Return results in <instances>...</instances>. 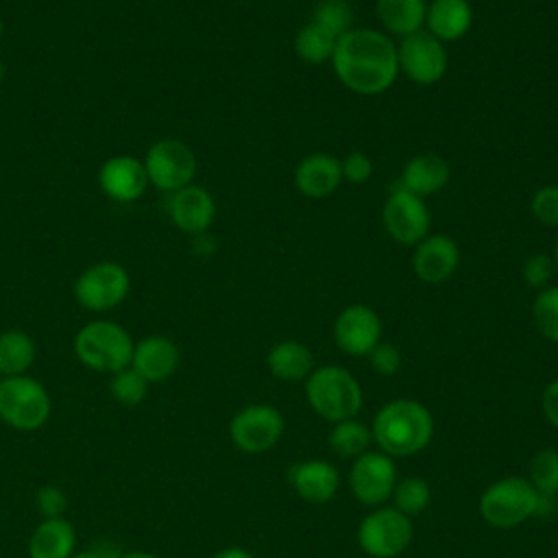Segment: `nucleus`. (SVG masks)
<instances>
[{"label": "nucleus", "mask_w": 558, "mask_h": 558, "mask_svg": "<svg viewBox=\"0 0 558 558\" xmlns=\"http://www.w3.org/2000/svg\"><path fill=\"white\" fill-rule=\"evenodd\" d=\"M331 68L338 81L357 96H377L399 76L397 44L384 31L351 28L336 41Z\"/></svg>", "instance_id": "f257e3e1"}, {"label": "nucleus", "mask_w": 558, "mask_h": 558, "mask_svg": "<svg viewBox=\"0 0 558 558\" xmlns=\"http://www.w3.org/2000/svg\"><path fill=\"white\" fill-rule=\"evenodd\" d=\"M371 434L381 453L405 458L429 445L434 418L423 403L414 399H395L377 412Z\"/></svg>", "instance_id": "f03ea898"}, {"label": "nucleus", "mask_w": 558, "mask_h": 558, "mask_svg": "<svg viewBox=\"0 0 558 558\" xmlns=\"http://www.w3.org/2000/svg\"><path fill=\"white\" fill-rule=\"evenodd\" d=\"M131 333L113 320H92L74 336V353L83 366L94 373H118L131 366L133 355Z\"/></svg>", "instance_id": "7ed1b4c3"}, {"label": "nucleus", "mask_w": 558, "mask_h": 558, "mask_svg": "<svg viewBox=\"0 0 558 558\" xmlns=\"http://www.w3.org/2000/svg\"><path fill=\"white\" fill-rule=\"evenodd\" d=\"M305 395L312 410L331 423L353 418L362 408L360 381L336 364L314 368L305 379Z\"/></svg>", "instance_id": "20e7f679"}, {"label": "nucleus", "mask_w": 558, "mask_h": 558, "mask_svg": "<svg viewBox=\"0 0 558 558\" xmlns=\"http://www.w3.org/2000/svg\"><path fill=\"white\" fill-rule=\"evenodd\" d=\"M52 399L46 386L28 375L0 379V421L17 432H35L48 423Z\"/></svg>", "instance_id": "39448f33"}, {"label": "nucleus", "mask_w": 558, "mask_h": 558, "mask_svg": "<svg viewBox=\"0 0 558 558\" xmlns=\"http://www.w3.org/2000/svg\"><path fill=\"white\" fill-rule=\"evenodd\" d=\"M541 495L525 477H504L493 482L480 497V514L499 530H510L538 514Z\"/></svg>", "instance_id": "423d86ee"}, {"label": "nucleus", "mask_w": 558, "mask_h": 558, "mask_svg": "<svg viewBox=\"0 0 558 558\" xmlns=\"http://www.w3.org/2000/svg\"><path fill=\"white\" fill-rule=\"evenodd\" d=\"M131 277L118 262H98L85 268L74 281V299L83 310L109 312L124 303Z\"/></svg>", "instance_id": "0eeeda50"}, {"label": "nucleus", "mask_w": 558, "mask_h": 558, "mask_svg": "<svg viewBox=\"0 0 558 558\" xmlns=\"http://www.w3.org/2000/svg\"><path fill=\"white\" fill-rule=\"evenodd\" d=\"M142 161L148 183L168 194L190 185L196 177V157L192 148L174 137L155 142Z\"/></svg>", "instance_id": "6e6552de"}, {"label": "nucleus", "mask_w": 558, "mask_h": 558, "mask_svg": "<svg viewBox=\"0 0 558 558\" xmlns=\"http://www.w3.org/2000/svg\"><path fill=\"white\" fill-rule=\"evenodd\" d=\"M381 220L386 233L403 246H416L425 235H429V209L425 198L403 190L397 181L390 185V194L381 209Z\"/></svg>", "instance_id": "1a4fd4ad"}, {"label": "nucleus", "mask_w": 558, "mask_h": 558, "mask_svg": "<svg viewBox=\"0 0 558 558\" xmlns=\"http://www.w3.org/2000/svg\"><path fill=\"white\" fill-rule=\"evenodd\" d=\"M410 541V517L397 508H377L368 512L357 527V543L373 558H395L405 551Z\"/></svg>", "instance_id": "9d476101"}, {"label": "nucleus", "mask_w": 558, "mask_h": 558, "mask_svg": "<svg viewBox=\"0 0 558 558\" xmlns=\"http://www.w3.org/2000/svg\"><path fill=\"white\" fill-rule=\"evenodd\" d=\"M399 72H403L416 85H436L449 65V54L442 41L429 35L425 28L401 37L397 44Z\"/></svg>", "instance_id": "9b49d317"}, {"label": "nucleus", "mask_w": 558, "mask_h": 558, "mask_svg": "<svg viewBox=\"0 0 558 558\" xmlns=\"http://www.w3.org/2000/svg\"><path fill=\"white\" fill-rule=\"evenodd\" d=\"M283 434V416L277 408L253 403L242 408L229 423L233 445L244 453H262L277 445Z\"/></svg>", "instance_id": "f8f14e48"}, {"label": "nucleus", "mask_w": 558, "mask_h": 558, "mask_svg": "<svg viewBox=\"0 0 558 558\" xmlns=\"http://www.w3.org/2000/svg\"><path fill=\"white\" fill-rule=\"evenodd\" d=\"M397 484V466L390 456L366 451L357 456L349 471V486L357 501L379 506L392 497Z\"/></svg>", "instance_id": "ddd939ff"}, {"label": "nucleus", "mask_w": 558, "mask_h": 558, "mask_svg": "<svg viewBox=\"0 0 558 558\" xmlns=\"http://www.w3.org/2000/svg\"><path fill=\"white\" fill-rule=\"evenodd\" d=\"M333 340L347 355H368L381 342L379 314L364 303L347 305L333 320Z\"/></svg>", "instance_id": "4468645a"}, {"label": "nucleus", "mask_w": 558, "mask_h": 558, "mask_svg": "<svg viewBox=\"0 0 558 558\" xmlns=\"http://www.w3.org/2000/svg\"><path fill=\"white\" fill-rule=\"evenodd\" d=\"M460 266V246L445 233L425 235L412 253V270L425 283H442L453 277Z\"/></svg>", "instance_id": "2eb2a0df"}, {"label": "nucleus", "mask_w": 558, "mask_h": 558, "mask_svg": "<svg viewBox=\"0 0 558 558\" xmlns=\"http://www.w3.org/2000/svg\"><path fill=\"white\" fill-rule=\"evenodd\" d=\"M98 185L116 203H135L144 196L150 183L142 159L133 155H116L100 166Z\"/></svg>", "instance_id": "dca6fc26"}, {"label": "nucleus", "mask_w": 558, "mask_h": 558, "mask_svg": "<svg viewBox=\"0 0 558 558\" xmlns=\"http://www.w3.org/2000/svg\"><path fill=\"white\" fill-rule=\"evenodd\" d=\"M166 207H168V218L172 220V225L179 231L192 233V235L205 233L211 227L214 216H216L214 196L205 187L194 185V183L172 192Z\"/></svg>", "instance_id": "f3484780"}, {"label": "nucleus", "mask_w": 558, "mask_h": 558, "mask_svg": "<svg viewBox=\"0 0 558 558\" xmlns=\"http://www.w3.org/2000/svg\"><path fill=\"white\" fill-rule=\"evenodd\" d=\"M179 366V347L168 336H146L133 347L131 368L148 384L166 381Z\"/></svg>", "instance_id": "a211bd4d"}, {"label": "nucleus", "mask_w": 558, "mask_h": 558, "mask_svg": "<svg viewBox=\"0 0 558 558\" xmlns=\"http://www.w3.org/2000/svg\"><path fill=\"white\" fill-rule=\"evenodd\" d=\"M342 183L340 159L329 153H312L296 163L294 185L307 198L331 196Z\"/></svg>", "instance_id": "6ab92c4d"}, {"label": "nucleus", "mask_w": 558, "mask_h": 558, "mask_svg": "<svg viewBox=\"0 0 558 558\" xmlns=\"http://www.w3.org/2000/svg\"><path fill=\"white\" fill-rule=\"evenodd\" d=\"M473 26V7L469 0H432L427 4L425 31L438 41L462 39Z\"/></svg>", "instance_id": "aec40b11"}, {"label": "nucleus", "mask_w": 558, "mask_h": 558, "mask_svg": "<svg viewBox=\"0 0 558 558\" xmlns=\"http://www.w3.org/2000/svg\"><path fill=\"white\" fill-rule=\"evenodd\" d=\"M449 163L436 153L414 155L401 170L399 185L421 198L440 192L449 183Z\"/></svg>", "instance_id": "412c9836"}, {"label": "nucleus", "mask_w": 558, "mask_h": 558, "mask_svg": "<svg viewBox=\"0 0 558 558\" xmlns=\"http://www.w3.org/2000/svg\"><path fill=\"white\" fill-rule=\"evenodd\" d=\"M290 482L301 499L310 504H325L336 495L340 475L327 460H305L292 466Z\"/></svg>", "instance_id": "4be33fe9"}, {"label": "nucleus", "mask_w": 558, "mask_h": 558, "mask_svg": "<svg viewBox=\"0 0 558 558\" xmlns=\"http://www.w3.org/2000/svg\"><path fill=\"white\" fill-rule=\"evenodd\" d=\"M28 558H72L76 551V530L65 517L41 519L28 538Z\"/></svg>", "instance_id": "5701e85b"}, {"label": "nucleus", "mask_w": 558, "mask_h": 558, "mask_svg": "<svg viewBox=\"0 0 558 558\" xmlns=\"http://www.w3.org/2000/svg\"><path fill=\"white\" fill-rule=\"evenodd\" d=\"M375 13L388 35L408 37L425 28V0H375Z\"/></svg>", "instance_id": "b1692460"}, {"label": "nucleus", "mask_w": 558, "mask_h": 558, "mask_svg": "<svg viewBox=\"0 0 558 558\" xmlns=\"http://www.w3.org/2000/svg\"><path fill=\"white\" fill-rule=\"evenodd\" d=\"M266 364L277 379L301 381L314 371V355L299 340H281L268 351Z\"/></svg>", "instance_id": "393cba45"}, {"label": "nucleus", "mask_w": 558, "mask_h": 558, "mask_svg": "<svg viewBox=\"0 0 558 558\" xmlns=\"http://www.w3.org/2000/svg\"><path fill=\"white\" fill-rule=\"evenodd\" d=\"M37 355L35 340L22 329L0 333V377L26 375Z\"/></svg>", "instance_id": "a878e982"}, {"label": "nucleus", "mask_w": 558, "mask_h": 558, "mask_svg": "<svg viewBox=\"0 0 558 558\" xmlns=\"http://www.w3.org/2000/svg\"><path fill=\"white\" fill-rule=\"evenodd\" d=\"M336 41H338V37H333L329 31H325L323 26H318L310 20L294 35V52L301 61H305L310 65H320V63L331 61Z\"/></svg>", "instance_id": "bb28decb"}, {"label": "nucleus", "mask_w": 558, "mask_h": 558, "mask_svg": "<svg viewBox=\"0 0 558 558\" xmlns=\"http://www.w3.org/2000/svg\"><path fill=\"white\" fill-rule=\"evenodd\" d=\"M371 440H373L371 429L355 418L333 423V429L329 434V447L340 458H353V460L368 451Z\"/></svg>", "instance_id": "cd10ccee"}, {"label": "nucleus", "mask_w": 558, "mask_h": 558, "mask_svg": "<svg viewBox=\"0 0 558 558\" xmlns=\"http://www.w3.org/2000/svg\"><path fill=\"white\" fill-rule=\"evenodd\" d=\"M312 22L329 31L333 37H342L355 28V13L347 0H320L312 11Z\"/></svg>", "instance_id": "c85d7f7f"}, {"label": "nucleus", "mask_w": 558, "mask_h": 558, "mask_svg": "<svg viewBox=\"0 0 558 558\" xmlns=\"http://www.w3.org/2000/svg\"><path fill=\"white\" fill-rule=\"evenodd\" d=\"M109 392H111L116 403H120L124 408H135L146 399L148 381L135 368L126 366V368L111 375Z\"/></svg>", "instance_id": "c756f323"}, {"label": "nucleus", "mask_w": 558, "mask_h": 558, "mask_svg": "<svg viewBox=\"0 0 558 558\" xmlns=\"http://www.w3.org/2000/svg\"><path fill=\"white\" fill-rule=\"evenodd\" d=\"M532 320L543 338L558 342V286H547L536 292Z\"/></svg>", "instance_id": "7c9ffc66"}, {"label": "nucleus", "mask_w": 558, "mask_h": 558, "mask_svg": "<svg viewBox=\"0 0 558 558\" xmlns=\"http://www.w3.org/2000/svg\"><path fill=\"white\" fill-rule=\"evenodd\" d=\"M530 482L532 486L545 495H558V451L556 449H541L530 460Z\"/></svg>", "instance_id": "2f4dec72"}, {"label": "nucleus", "mask_w": 558, "mask_h": 558, "mask_svg": "<svg viewBox=\"0 0 558 558\" xmlns=\"http://www.w3.org/2000/svg\"><path fill=\"white\" fill-rule=\"evenodd\" d=\"M429 495H432L429 484L421 477H405V480L397 482L395 490H392L395 508L399 512H403L405 517L423 512L429 504Z\"/></svg>", "instance_id": "473e14b6"}, {"label": "nucleus", "mask_w": 558, "mask_h": 558, "mask_svg": "<svg viewBox=\"0 0 558 558\" xmlns=\"http://www.w3.org/2000/svg\"><path fill=\"white\" fill-rule=\"evenodd\" d=\"M532 216L545 227H558V185H543L532 194Z\"/></svg>", "instance_id": "72a5a7b5"}, {"label": "nucleus", "mask_w": 558, "mask_h": 558, "mask_svg": "<svg viewBox=\"0 0 558 558\" xmlns=\"http://www.w3.org/2000/svg\"><path fill=\"white\" fill-rule=\"evenodd\" d=\"M554 270V259L547 253H534L523 264V281L534 290H543L549 286Z\"/></svg>", "instance_id": "f704fd0d"}, {"label": "nucleus", "mask_w": 558, "mask_h": 558, "mask_svg": "<svg viewBox=\"0 0 558 558\" xmlns=\"http://www.w3.org/2000/svg\"><path fill=\"white\" fill-rule=\"evenodd\" d=\"M35 506L44 519H57V517H63L68 508V495L63 493V488L54 484H46L37 488Z\"/></svg>", "instance_id": "c9c22d12"}, {"label": "nucleus", "mask_w": 558, "mask_h": 558, "mask_svg": "<svg viewBox=\"0 0 558 558\" xmlns=\"http://www.w3.org/2000/svg\"><path fill=\"white\" fill-rule=\"evenodd\" d=\"M340 168L342 181L349 183H366L373 177V159L362 150H353L344 159H340Z\"/></svg>", "instance_id": "e433bc0d"}, {"label": "nucleus", "mask_w": 558, "mask_h": 558, "mask_svg": "<svg viewBox=\"0 0 558 558\" xmlns=\"http://www.w3.org/2000/svg\"><path fill=\"white\" fill-rule=\"evenodd\" d=\"M366 357L379 375H395L401 368V351L390 342H379Z\"/></svg>", "instance_id": "4c0bfd02"}, {"label": "nucleus", "mask_w": 558, "mask_h": 558, "mask_svg": "<svg viewBox=\"0 0 558 558\" xmlns=\"http://www.w3.org/2000/svg\"><path fill=\"white\" fill-rule=\"evenodd\" d=\"M541 405H543L545 418L558 429V379H554L545 386L543 397H541Z\"/></svg>", "instance_id": "58836bf2"}, {"label": "nucleus", "mask_w": 558, "mask_h": 558, "mask_svg": "<svg viewBox=\"0 0 558 558\" xmlns=\"http://www.w3.org/2000/svg\"><path fill=\"white\" fill-rule=\"evenodd\" d=\"M211 558H253V554L242 547H225V549L216 551Z\"/></svg>", "instance_id": "ea45409f"}, {"label": "nucleus", "mask_w": 558, "mask_h": 558, "mask_svg": "<svg viewBox=\"0 0 558 558\" xmlns=\"http://www.w3.org/2000/svg\"><path fill=\"white\" fill-rule=\"evenodd\" d=\"M118 558H161V556L150 554V551H126V554H122Z\"/></svg>", "instance_id": "a19ab883"}, {"label": "nucleus", "mask_w": 558, "mask_h": 558, "mask_svg": "<svg viewBox=\"0 0 558 558\" xmlns=\"http://www.w3.org/2000/svg\"><path fill=\"white\" fill-rule=\"evenodd\" d=\"M72 558H107L102 556L100 551H94V549H87V551H74Z\"/></svg>", "instance_id": "79ce46f5"}, {"label": "nucleus", "mask_w": 558, "mask_h": 558, "mask_svg": "<svg viewBox=\"0 0 558 558\" xmlns=\"http://www.w3.org/2000/svg\"><path fill=\"white\" fill-rule=\"evenodd\" d=\"M551 259H554V266H556V270H558V235H556V244H554V255H551Z\"/></svg>", "instance_id": "37998d69"}, {"label": "nucleus", "mask_w": 558, "mask_h": 558, "mask_svg": "<svg viewBox=\"0 0 558 558\" xmlns=\"http://www.w3.org/2000/svg\"><path fill=\"white\" fill-rule=\"evenodd\" d=\"M2 78H4V65H2V61H0V83H2Z\"/></svg>", "instance_id": "c03bdc74"}, {"label": "nucleus", "mask_w": 558, "mask_h": 558, "mask_svg": "<svg viewBox=\"0 0 558 558\" xmlns=\"http://www.w3.org/2000/svg\"><path fill=\"white\" fill-rule=\"evenodd\" d=\"M2 35H4V28H2V20H0V44H2Z\"/></svg>", "instance_id": "a18cd8bd"}, {"label": "nucleus", "mask_w": 558, "mask_h": 558, "mask_svg": "<svg viewBox=\"0 0 558 558\" xmlns=\"http://www.w3.org/2000/svg\"><path fill=\"white\" fill-rule=\"evenodd\" d=\"M0 379H2V377H0Z\"/></svg>", "instance_id": "49530a36"}]
</instances>
